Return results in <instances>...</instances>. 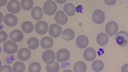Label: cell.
Returning a JSON list of instances; mask_svg holds the SVG:
<instances>
[{"mask_svg": "<svg viewBox=\"0 0 128 72\" xmlns=\"http://www.w3.org/2000/svg\"><path fill=\"white\" fill-rule=\"evenodd\" d=\"M44 12L46 14L51 16L54 14L57 10V6L53 0H48L46 1L42 6Z\"/></svg>", "mask_w": 128, "mask_h": 72, "instance_id": "obj_1", "label": "cell"}, {"mask_svg": "<svg viewBox=\"0 0 128 72\" xmlns=\"http://www.w3.org/2000/svg\"><path fill=\"white\" fill-rule=\"evenodd\" d=\"M115 40L119 46H126L128 44V33L125 31H120L116 35Z\"/></svg>", "mask_w": 128, "mask_h": 72, "instance_id": "obj_2", "label": "cell"}, {"mask_svg": "<svg viewBox=\"0 0 128 72\" xmlns=\"http://www.w3.org/2000/svg\"><path fill=\"white\" fill-rule=\"evenodd\" d=\"M70 57V52L67 49L61 48L59 49L56 54L57 61L59 62H64L68 60Z\"/></svg>", "mask_w": 128, "mask_h": 72, "instance_id": "obj_3", "label": "cell"}, {"mask_svg": "<svg viewBox=\"0 0 128 72\" xmlns=\"http://www.w3.org/2000/svg\"><path fill=\"white\" fill-rule=\"evenodd\" d=\"M3 48L4 51L7 54H11L15 53L17 52L18 46L14 42L8 40L4 43Z\"/></svg>", "mask_w": 128, "mask_h": 72, "instance_id": "obj_4", "label": "cell"}, {"mask_svg": "<svg viewBox=\"0 0 128 72\" xmlns=\"http://www.w3.org/2000/svg\"><path fill=\"white\" fill-rule=\"evenodd\" d=\"M42 58L43 61L47 64H52L55 60L56 57L55 53L51 50H45L42 54Z\"/></svg>", "mask_w": 128, "mask_h": 72, "instance_id": "obj_5", "label": "cell"}, {"mask_svg": "<svg viewBox=\"0 0 128 72\" xmlns=\"http://www.w3.org/2000/svg\"><path fill=\"white\" fill-rule=\"evenodd\" d=\"M105 16L104 12L99 9L96 10L93 12L92 14V19L96 24H100L104 21Z\"/></svg>", "mask_w": 128, "mask_h": 72, "instance_id": "obj_6", "label": "cell"}, {"mask_svg": "<svg viewBox=\"0 0 128 72\" xmlns=\"http://www.w3.org/2000/svg\"><path fill=\"white\" fill-rule=\"evenodd\" d=\"M48 24L45 21L40 20L37 22L35 24V30L38 34L44 35L47 32Z\"/></svg>", "mask_w": 128, "mask_h": 72, "instance_id": "obj_7", "label": "cell"}, {"mask_svg": "<svg viewBox=\"0 0 128 72\" xmlns=\"http://www.w3.org/2000/svg\"><path fill=\"white\" fill-rule=\"evenodd\" d=\"M118 24L114 21L108 22L106 24L105 27L106 32L110 36L115 35L118 32Z\"/></svg>", "mask_w": 128, "mask_h": 72, "instance_id": "obj_8", "label": "cell"}, {"mask_svg": "<svg viewBox=\"0 0 128 72\" xmlns=\"http://www.w3.org/2000/svg\"><path fill=\"white\" fill-rule=\"evenodd\" d=\"M62 29L59 25L55 23L51 24L49 26L48 32L49 35L54 38H57L62 34Z\"/></svg>", "mask_w": 128, "mask_h": 72, "instance_id": "obj_9", "label": "cell"}, {"mask_svg": "<svg viewBox=\"0 0 128 72\" xmlns=\"http://www.w3.org/2000/svg\"><path fill=\"white\" fill-rule=\"evenodd\" d=\"M6 8L8 11L14 14H16L18 13L20 10V3L17 0H10L7 3Z\"/></svg>", "mask_w": 128, "mask_h": 72, "instance_id": "obj_10", "label": "cell"}, {"mask_svg": "<svg viewBox=\"0 0 128 72\" xmlns=\"http://www.w3.org/2000/svg\"><path fill=\"white\" fill-rule=\"evenodd\" d=\"M18 22L17 18L14 14L8 13L4 16V22L8 26L10 27L15 26L17 24Z\"/></svg>", "mask_w": 128, "mask_h": 72, "instance_id": "obj_11", "label": "cell"}, {"mask_svg": "<svg viewBox=\"0 0 128 72\" xmlns=\"http://www.w3.org/2000/svg\"><path fill=\"white\" fill-rule=\"evenodd\" d=\"M83 56L86 60L91 62L94 60L96 57V52L93 48L88 47L84 51Z\"/></svg>", "mask_w": 128, "mask_h": 72, "instance_id": "obj_12", "label": "cell"}, {"mask_svg": "<svg viewBox=\"0 0 128 72\" xmlns=\"http://www.w3.org/2000/svg\"><path fill=\"white\" fill-rule=\"evenodd\" d=\"M18 58L20 60L26 61L28 60L31 56L30 50L26 48H22L20 49L17 54Z\"/></svg>", "mask_w": 128, "mask_h": 72, "instance_id": "obj_13", "label": "cell"}, {"mask_svg": "<svg viewBox=\"0 0 128 72\" xmlns=\"http://www.w3.org/2000/svg\"><path fill=\"white\" fill-rule=\"evenodd\" d=\"M54 19L56 22L61 25L66 24L68 21L67 16L64 12L61 10L58 11L56 13Z\"/></svg>", "mask_w": 128, "mask_h": 72, "instance_id": "obj_14", "label": "cell"}, {"mask_svg": "<svg viewBox=\"0 0 128 72\" xmlns=\"http://www.w3.org/2000/svg\"><path fill=\"white\" fill-rule=\"evenodd\" d=\"M9 38L11 40L16 42H20L23 40L24 35L22 32L18 29L12 30L9 34Z\"/></svg>", "mask_w": 128, "mask_h": 72, "instance_id": "obj_15", "label": "cell"}, {"mask_svg": "<svg viewBox=\"0 0 128 72\" xmlns=\"http://www.w3.org/2000/svg\"><path fill=\"white\" fill-rule=\"evenodd\" d=\"M77 46L81 49H84L88 46L89 40L88 38L84 35H80L78 36L76 40Z\"/></svg>", "mask_w": 128, "mask_h": 72, "instance_id": "obj_16", "label": "cell"}, {"mask_svg": "<svg viewBox=\"0 0 128 72\" xmlns=\"http://www.w3.org/2000/svg\"><path fill=\"white\" fill-rule=\"evenodd\" d=\"M32 17L34 20H38L41 19L43 16V12L41 7L38 6L34 7L31 12Z\"/></svg>", "mask_w": 128, "mask_h": 72, "instance_id": "obj_17", "label": "cell"}, {"mask_svg": "<svg viewBox=\"0 0 128 72\" xmlns=\"http://www.w3.org/2000/svg\"><path fill=\"white\" fill-rule=\"evenodd\" d=\"M54 44L52 38L48 36H44L41 40L40 42V45L44 49L49 48H51Z\"/></svg>", "mask_w": 128, "mask_h": 72, "instance_id": "obj_18", "label": "cell"}, {"mask_svg": "<svg viewBox=\"0 0 128 72\" xmlns=\"http://www.w3.org/2000/svg\"><path fill=\"white\" fill-rule=\"evenodd\" d=\"M96 41L98 44L101 46L106 45L108 42L109 38L105 33L101 32L99 33L96 37Z\"/></svg>", "mask_w": 128, "mask_h": 72, "instance_id": "obj_19", "label": "cell"}, {"mask_svg": "<svg viewBox=\"0 0 128 72\" xmlns=\"http://www.w3.org/2000/svg\"><path fill=\"white\" fill-rule=\"evenodd\" d=\"M63 9L66 14L69 16H74L76 13L75 7L71 3L68 2L65 4L64 6Z\"/></svg>", "mask_w": 128, "mask_h": 72, "instance_id": "obj_20", "label": "cell"}, {"mask_svg": "<svg viewBox=\"0 0 128 72\" xmlns=\"http://www.w3.org/2000/svg\"><path fill=\"white\" fill-rule=\"evenodd\" d=\"M86 69V64L82 61L76 62L73 66V69L74 72H85Z\"/></svg>", "mask_w": 128, "mask_h": 72, "instance_id": "obj_21", "label": "cell"}, {"mask_svg": "<svg viewBox=\"0 0 128 72\" xmlns=\"http://www.w3.org/2000/svg\"><path fill=\"white\" fill-rule=\"evenodd\" d=\"M75 36V33L73 30L70 28H67L63 31L62 37L64 40L70 41L74 39Z\"/></svg>", "mask_w": 128, "mask_h": 72, "instance_id": "obj_22", "label": "cell"}, {"mask_svg": "<svg viewBox=\"0 0 128 72\" xmlns=\"http://www.w3.org/2000/svg\"><path fill=\"white\" fill-rule=\"evenodd\" d=\"M28 47L30 49L34 50L36 49L39 45L38 39L35 37H32L29 38L27 41Z\"/></svg>", "mask_w": 128, "mask_h": 72, "instance_id": "obj_23", "label": "cell"}, {"mask_svg": "<svg viewBox=\"0 0 128 72\" xmlns=\"http://www.w3.org/2000/svg\"><path fill=\"white\" fill-rule=\"evenodd\" d=\"M21 28L24 32L27 34L30 33L32 32L34 30V25L30 21H25L22 24Z\"/></svg>", "mask_w": 128, "mask_h": 72, "instance_id": "obj_24", "label": "cell"}, {"mask_svg": "<svg viewBox=\"0 0 128 72\" xmlns=\"http://www.w3.org/2000/svg\"><path fill=\"white\" fill-rule=\"evenodd\" d=\"M104 67V64L102 61L100 60H96L92 63L91 68L94 71L99 72L101 71Z\"/></svg>", "mask_w": 128, "mask_h": 72, "instance_id": "obj_25", "label": "cell"}, {"mask_svg": "<svg viewBox=\"0 0 128 72\" xmlns=\"http://www.w3.org/2000/svg\"><path fill=\"white\" fill-rule=\"evenodd\" d=\"M12 69L13 72H24L26 69V66L23 62L18 61L13 64Z\"/></svg>", "mask_w": 128, "mask_h": 72, "instance_id": "obj_26", "label": "cell"}, {"mask_svg": "<svg viewBox=\"0 0 128 72\" xmlns=\"http://www.w3.org/2000/svg\"><path fill=\"white\" fill-rule=\"evenodd\" d=\"M47 72H58L60 69L58 63L56 62L50 64H47L46 66Z\"/></svg>", "mask_w": 128, "mask_h": 72, "instance_id": "obj_27", "label": "cell"}, {"mask_svg": "<svg viewBox=\"0 0 128 72\" xmlns=\"http://www.w3.org/2000/svg\"><path fill=\"white\" fill-rule=\"evenodd\" d=\"M22 8L25 10H30L34 4L33 1L32 0H22L20 1Z\"/></svg>", "mask_w": 128, "mask_h": 72, "instance_id": "obj_28", "label": "cell"}, {"mask_svg": "<svg viewBox=\"0 0 128 72\" xmlns=\"http://www.w3.org/2000/svg\"><path fill=\"white\" fill-rule=\"evenodd\" d=\"M41 68V66L39 63L34 62L29 64L28 70V72H40Z\"/></svg>", "mask_w": 128, "mask_h": 72, "instance_id": "obj_29", "label": "cell"}, {"mask_svg": "<svg viewBox=\"0 0 128 72\" xmlns=\"http://www.w3.org/2000/svg\"><path fill=\"white\" fill-rule=\"evenodd\" d=\"M0 72H12L11 67L8 65L2 66L0 68Z\"/></svg>", "mask_w": 128, "mask_h": 72, "instance_id": "obj_30", "label": "cell"}, {"mask_svg": "<svg viewBox=\"0 0 128 72\" xmlns=\"http://www.w3.org/2000/svg\"><path fill=\"white\" fill-rule=\"evenodd\" d=\"M8 35L4 31H0V42H2L5 41L7 38Z\"/></svg>", "mask_w": 128, "mask_h": 72, "instance_id": "obj_31", "label": "cell"}, {"mask_svg": "<svg viewBox=\"0 0 128 72\" xmlns=\"http://www.w3.org/2000/svg\"><path fill=\"white\" fill-rule=\"evenodd\" d=\"M121 72H128V64H126L123 65L121 68Z\"/></svg>", "mask_w": 128, "mask_h": 72, "instance_id": "obj_32", "label": "cell"}, {"mask_svg": "<svg viewBox=\"0 0 128 72\" xmlns=\"http://www.w3.org/2000/svg\"><path fill=\"white\" fill-rule=\"evenodd\" d=\"M104 1L106 4L110 6L113 5L115 3L116 0H104Z\"/></svg>", "mask_w": 128, "mask_h": 72, "instance_id": "obj_33", "label": "cell"}, {"mask_svg": "<svg viewBox=\"0 0 128 72\" xmlns=\"http://www.w3.org/2000/svg\"><path fill=\"white\" fill-rule=\"evenodd\" d=\"M7 0H0V6H3L6 4L7 2Z\"/></svg>", "mask_w": 128, "mask_h": 72, "instance_id": "obj_34", "label": "cell"}, {"mask_svg": "<svg viewBox=\"0 0 128 72\" xmlns=\"http://www.w3.org/2000/svg\"><path fill=\"white\" fill-rule=\"evenodd\" d=\"M57 3L58 4H62L65 3L67 1L66 0H55Z\"/></svg>", "mask_w": 128, "mask_h": 72, "instance_id": "obj_35", "label": "cell"}, {"mask_svg": "<svg viewBox=\"0 0 128 72\" xmlns=\"http://www.w3.org/2000/svg\"><path fill=\"white\" fill-rule=\"evenodd\" d=\"M61 72H73L72 70L69 69H66L62 71Z\"/></svg>", "mask_w": 128, "mask_h": 72, "instance_id": "obj_36", "label": "cell"}, {"mask_svg": "<svg viewBox=\"0 0 128 72\" xmlns=\"http://www.w3.org/2000/svg\"><path fill=\"white\" fill-rule=\"evenodd\" d=\"M0 22L1 23L2 21L3 16H2V13L1 12H0Z\"/></svg>", "mask_w": 128, "mask_h": 72, "instance_id": "obj_37", "label": "cell"}]
</instances>
